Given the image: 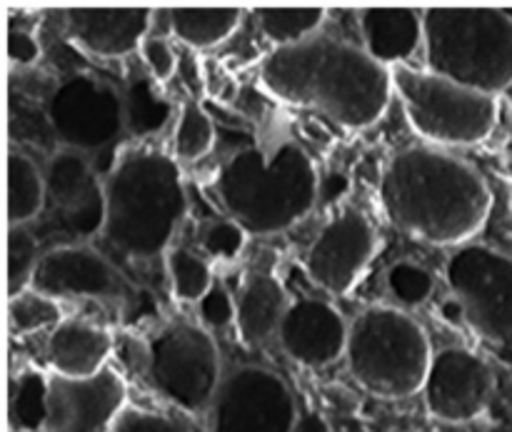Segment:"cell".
Instances as JSON below:
<instances>
[{
  "label": "cell",
  "instance_id": "cell-1",
  "mask_svg": "<svg viewBox=\"0 0 512 432\" xmlns=\"http://www.w3.org/2000/svg\"><path fill=\"white\" fill-rule=\"evenodd\" d=\"M378 198L400 233L455 250L485 228L493 208L483 175L435 145H410L395 153L380 173Z\"/></svg>",
  "mask_w": 512,
  "mask_h": 432
},
{
  "label": "cell",
  "instance_id": "cell-2",
  "mask_svg": "<svg viewBox=\"0 0 512 432\" xmlns=\"http://www.w3.org/2000/svg\"><path fill=\"white\" fill-rule=\"evenodd\" d=\"M258 80L280 103L313 110L348 130L378 123L395 93L393 70L328 33L270 50L260 60Z\"/></svg>",
  "mask_w": 512,
  "mask_h": 432
},
{
  "label": "cell",
  "instance_id": "cell-3",
  "mask_svg": "<svg viewBox=\"0 0 512 432\" xmlns=\"http://www.w3.org/2000/svg\"><path fill=\"white\" fill-rule=\"evenodd\" d=\"M103 245L125 260L165 258L188 215V190L173 153L138 140L113 155L103 175Z\"/></svg>",
  "mask_w": 512,
  "mask_h": 432
},
{
  "label": "cell",
  "instance_id": "cell-4",
  "mask_svg": "<svg viewBox=\"0 0 512 432\" xmlns=\"http://www.w3.org/2000/svg\"><path fill=\"white\" fill-rule=\"evenodd\" d=\"M318 168L298 143L275 150L240 148L220 165L213 193L225 218L248 235H275L298 225L318 200Z\"/></svg>",
  "mask_w": 512,
  "mask_h": 432
},
{
  "label": "cell",
  "instance_id": "cell-5",
  "mask_svg": "<svg viewBox=\"0 0 512 432\" xmlns=\"http://www.w3.org/2000/svg\"><path fill=\"white\" fill-rule=\"evenodd\" d=\"M425 70L478 93L512 85V15L503 8L423 10Z\"/></svg>",
  "mask_w": 512,
  "mask_h": 432
},
{
  "label": "cell",
  "instance_id": "cell-6",
  "mask_svg": "<svg viewBox=\"0 0 512 432\" xmlns=\"http://www.w3.org/2000/svg\"><path fill=\"white\" fill-rule=\"evenodd\" d=\"M433 355L423 325L403 308L370 305L350 323L345 363L355 383L375 398L423 393Z\"/></svg>",
  "mask_w": 512,
  "mask_h": 432
},
{
  "label": "cell",
  "instance_id": "cell-7",
  "mask_svg": "<svg viewBox=\"0 0 512 432\" xmlns=\"http://www.w3.org/2000/svg\"><path fill=\"white\" fill-rule=\"evenodd\" d=\"M393 88L410 128L435 148H473L498 125V98L448 78L398 65Z\"/></svg>",
  "mask_w": 512,
  "mask_h": 432
},
{
  "label": "cell",
  "instance_id": "cell-8",
  "mask_svg": "<svg viewBox=\"0 0 512 432\" xmlns=\"http://www.w3.org/2000/svg\"><path fill=\"white\" fill-rule=\"evenodd\" d=\"M450 300L445 313L463 323L503 360L512 363V255L468 243L445 265Z\"/></svg>",
  "mask_w": 512,
  "mask_h": 432
},
{
  "label": "cell",
  "instance_id": "cell-9",
  "mask_svg": "<svg viewBox=\"0 0 512 432\" xmlns=\"http://www.w3.org/2000/svg\"><path fill=\"white\" fill-rule=\"evenodd\" d=\"M145 370L150 385L185 413H208L225 378L215 338L193 320H170L150 338Z\"/></svg>",
  "mask_w": 512,
  "mask_h": 432
},
{
  "label": "cell",
  "instance_id": "cell-10",
  "mask_svg": "<svg viewBox=\"0 0 512 432\" xmlns=\"http://www.w3.org/2000/svg\"><path fill=\"white\" fill-rule=\"evenodd\" d=\"M48 125L60 148L98 158L105 150L118 153L125 125V98L115 85L95 75L75 73L60 80L45 105Z\"/></svg>",
  "mask_w": 512,
  "mask_h": 432
},
{
  "label": "cell",
  "instance_id": "cell-11",
  "mask_svg": "<svg viewBox=\"0 0 512 432\" xmlns=\"http://www.w3.org/2000/svg\"><path fill=\"white\" fill-rule=\"evenodd\" d=\"M300 410L288 383L263 365L230 370L208 410V432H290Z\"/></svg>",
  "mask_w": 512,
  "mask_h": 432
},
{
  "label": "cell",
  "instance_id": "cell-12",
  "mask_svg": "<svg viewBox=\"0 0 512 432\" xmlns=\"http://www.w3.org/2000/svg\"><path fill=\"white\" fill-rule=\"evenodd\" d=\"M43 170L50 225L68 235L70 245L100 238L105 228V185L95 160L78 150L58 148Z\"/></svg>",
  "mask_w": 512,
  "mask_h": 432
},
{
  "label": "cell",
  "instance_id": "cell-13",
  "mask_svg": "<svg viewBox=\"0 0 512 432\" xmlns=\"http://www.w3.org/2000/svg\"><path fill=\"white\" fill-rule=\"evenodd\" d=\"M378 253V230L358 205H343L305 253V273L330 295H348Z\"/></svg>",
  "mask_w": 512,
  "mask_h": 432
},
{
  "label": "cell",
  "instance_id": "cell-14",
  "mask_svg": "<svg viewBox=\"0 0 512 432\" xmlns=\"http://www.w3.org/2000/svg\"><path fill=\"white\" fill-rule=\"evenodd\" d=\"M495 395V370L488 360L460 345L438 350L423 385V400L435 420L463 425L480 418Z\"/></svg>",
  "mask_w": 512,
  "mask_h": 432
},
{
  "label": "cell",
  "instance_id": "cell-15",
  "mask_svg": "<svg viewBox=\"0 0 512 432\" xmlns=\"http://www.w3.org/2000/svg\"><path fill=\"white\" fill-rule=\"evenodd\" d=\"M33 290L50 298H90L130 303L135 288L115 268L113 260L90 245H53L43 250L33 278Z\"/></svg>",
  "mask_w": 512,
  "mask_h": 432
},
{
  "label": "cell",
  "instance_id": "cell-16",
  "mask_svg": "<svg viewBox=\"0 0 512 432\" xmlns=\"http://www.w3.org/2000/svg\"><path fill=\"white\" fill-rule=\"evenodd\" d=\"M125 383L113 368L90 378L48 375L40 432H110L125 410Z\"/></svg>",
  "mask_w": 512,
  "mask_h": 432
},
{
  "label": "cell",
  "instance_id": "cell-17",
  "mask_svg": "<svg viewBox=\"0 0 512 432\" xmlns=\"http://www.w3.org/2000/svg\"><path fill=\"white\" fill-rule=\"evenodd\" d=\"M350 323L338 308L320 298H298L290 303L278 340L285 353L308 368H328L345 358Z\"/></svg>",
  "mask_w": 512,
  "mask_h": 432
},
{
  "label": "cell",
  "instance_id": "cell-18",
  "mask_svg": "<svg viewBox=\"0 0 512 432\" xmlns=\"http://www.w3.org/2000/svg\"><path fill=\"white\" fill-rule=\"evenodd\" d=\"M155 10L148 8H68L65 35L75 48L93 58L115 60L140 50L153 28Z\"/></svg>",
  "mask_w": 512,
  "mask_h": 432
},
{
  "label": "cell",
  "instance_id": "cell-19",
  "mask_svg": "<svg viewBox=\"0 0 512 432\" xmlns=\"http://www.w3.org/2000/svg\"><path fill=\"white\" fill-rule=\"evenodd\" d=\"M365 53L385 68L405 65L425 45L423 10L365 8L358 13Z\"/></svg>",
  "mask_w": 512,
  "mask_h": 432
},
{
  "label": "cell",
  "instance_id": "cell-20",
  "mask_svg": "<svg viewBox=\"0 0 512 432\" xmlns=\"http://www.w3.org/2000/svg\"><path fill=\"white\" fill-rule=\"evenodd\" d=\"M113 353V335L103 325L80 318H68L50 333L45 355L55 375L63 378H90L108 368Z\"/></svg>",
  "mask_w": 512,
  "mask_h": 432
},
{
  "label": "cell",
  "instance_id": "cell-21",
  "mask_svg": "<svg viewBox=\"0 0 512 432\" xmlns=\"http://www.w3.org/2000/svg\"><path fill=\"white\" fill-rule=\"evenodd\" d=\"M235 300V328L248 345H263L278 338L293 300L285 293L283 283L270 270H253L240 283Z\"/></svg>",
  "mask_w": 512,
  "mask_h": 432
},
{
  "label": "cell",
  "instance_id": "cell-22",
  "mask_svg": "<svg viewBox=\"0 0 512 432\" xmlns=\"http://www.w3.org/2000/svg\"><path fill=\"white\" fill-rule=\"evenodd\" d=\"M48 205L45 170L23 148H8V228H28Z\"/></svg>",
  "mask_w": 512,
  "mask_h": 432
},
{
  "label": "cell",
  "instance_id": "cell-23",
  "mask_svg": "<svg viewBox=\"0 0 512 432\" xmlns=\"http://www.w3.org/2000/svg\"><path fill=\"white\" fill-rule=\"evenodd\" d=\"M168 30L188 48L208 50L225 43L238 30L243 10L238 8H170Z\"/></svg>",
  "mask_w": 512,
  "mask_h": 432
},
{
  "label": "cell",
  "instance_id": "cell-24",
  "mask_svg": "<svg viewBox=\"0 0 512 432\" xmlns=\"http://www.w3.org/2000/svg\"><path fill=\"white\" fill-rule=\"evenodd\" d=\"M125 98V125L130 138L153 140L173 118V105L165 98L160 83L153 78H135L123 90Z\"/></svg>",
  "mask_w": 512,
  "mask_h": 432
},
{
  "label": "cell",
  "instance_id": "cell-25",
  "mask_svg": "<svg viewBox=\"0 0 512 432\" xmlns=\"http://www.w3.org/2000/svg\"><path fill=\"white\" fill-rule=\"evenodd\" d=\"M165 273H168L170 290L180 303H203L208 298L213 283V265L198 250L173 245L163 258Z\"/></svg>",
  "mask_w": 512,
  "mask_h": 432
},
{
  "label": "cell",
  "instance_id": "cell-26",
  "mask_svg": "<svg viewBox=\"0 0 512 432\" xmlns=\"http://www.w3.org/2000/svg\"><path fill=\"white\" fill-rule=\"evenodd\" d=\"M258 28L268 43L275 48L298 45L313 35L323 33V23L328 18L325 8H263L255 13Z\"/></svg>",
  "mask_w": 512,
  "mask_h": 432
},
{
  "label": "cell",
  "instance_id": "cell-27",
  "mask_svg": "<svg viewBox=\"0 0 512 432\" xmlns=\"http://www.w3.org/2000/svg\"><path fill=\"white\" fill-rule=\"evenodd\" d=\"M215 145V123L203 105L188 103L180 108V115L175 118L173 130V150L178 163H195L205 158Z\"/></svg>",
  "mask_w": 512,
  "mask_h": 432
},
{
  "label": "cell",
  "instance_id": "cell-28",
  "mask_svg": "<svg viewBox=\"0 0 512 432\" xmlns=\"http://www.w3.org/2000/svg\"><path fill=\"white\" fill-rule=\"evenodd\" d=\"M63 320V308H60L58 300L33 288L25 290L18 298L8 300V325L13 335H33L40 330L53 333Z\"/></svg>",
  "mask_w": 512,
  "mask_h": 432
},
{
  "label": "cell",
  "instance_id": "cell-29",
  "mask_svg": "<svg viewBox=\"0 0 512 432\" xmlns=\"http://www.w3.org/2000/svg\"><path fill=\"white\" fill-rule=\"evenodd\" d=\"M43 248L30 228H8V300L33 288Z\"/></svg>",
  "mask_w": 512,
  "mask_h": 432
},
{
  "label": "cell",
  "instance_id": "cell-30",
  "mask_svg": "<svg viewBox=\"0 0 512 432\" xmlns=\"http://www.w3.org/2000/svg\"><path fill=\"white\" fill-rule=\"evenodd\" d=\"M48 375L23 373L10 390V428L20 432H40L45 418Z\"/></svg>",
  "mask_w": 512,
  "mask_h": 432
},
{
  "label": "cell",
  "instance_id": "cell-31",
  "mask_svg": "<svg viewBox=\"0 0 512 432\" xmlns=\"http://www.w3.org/2000/svg\"><path fill=\"white\" fill-rule=\"evenodd\" d=\"M385 285H388L395 303L415 308V305L428 303L435 290V278L423 265L403 260V263L390 265L388 273H385Z\"/></svg>",
  "mask_w": 512,
  "mask_h": 432
},
{
  "label": "cell",
  "instance_id": "cell-32",
  "mask_svg": "<svg viewBox=\"0 0 512 432\" xmlns=\"http://www.w3.org/2000/svg\"><path fill=\"white\" fill-rule=\"evenodd\" d=\"M248 243V230L240 228L230 218H213L205 220L198 228V245L205 255L215 260H235L243 253Z\"/></svg>",
  "mask_w": 512,
  "mask_h": 432
},
{
  "label": "cell",
  "instance_id": "cell-33",
  "mask_svg": "<svg viewBox=\"0 0 512 432\" xmlns=\"http://www.w3.org/2000/svg\"><path fill=\"white\" fill-rule=\"evenodd\" d=\"M140 55H143L145 68L155 83H168L178 70V53L163 35H148L140 45Z\"/></svg>",
  "mask_w": 512,
  "mask_h": 432
},
{
  "label": "cell",
  "instance_id": "cell-34",
  "mask_svg": "<svg viewBox=\"0 0 512 432\" xmlns=\"http://www.w3.org/2000/svg\"><path fill=\"white\" fill-rule=\"evenodd\" d=\"M110 432H188V428L165 415L125 408Z\"/></svg>",
  "mask_w": 512,
  "mask_h": 432
},
{
  "label": "cell",
  "instance_id": "cell-35",
  "mask_svg": "<svg viewBox=\"0 0 512 432\" xmlns=\"http://www.w3.org/2000/svg\"><path fill=\"white\" fill-rule=\"evenodd\" d=\"M200 320L205 328H223V325H235V300L225 288L215 285L208 298L200 303Z\"/></svg>",
  "mask_w": 512,
  "mask_h": 432
},
{
  "label": "cell",
  "instance_id": "cell-36",
  "mask_svg": "<svg viewBox=\"0 0 512 432\" xmlns=\"http://www.w3.org/2000/svg\"><path fill=\"white\" fill-rule=\"evenodd\" d=\"M40 43L28 28H15L10 25L8 30V63L13 68H33L40 60Z\"/></svg>",
  "mask_w": 512,
  "mask_h": 432
},
{
  "label": "cell",
  "instance_id": "cell-37",
  "mask_svg": "<svg viewBox=\"0 0 512 432\" xmlns=\"http://www.w3.org/2000/svg\"><path fill=\"white\" fill-rule=\"evenodd\" d=\"M290 432H333V430H330L328 420H325L323 415L313 413V410H303Z\"/></svg>",
  "mask_w": 512,
  "mask_h": 432
},
{
  "label": "cell",
  "instance_id": "cell-38",
  "mask_svg": "<svg viewBox=\"0 0 512 432\" xmlns=\"http://www.w3.org/2000/svg\"><path fill=\"white\" fill-rule=\"evenodd\" d=\"M485 432H512V425H503V423H500V425H490V428L485 430Z\"/></svg>",
  "mask_w": 512,
  "mask_h": 432
},
{
  "label": "cell",
  "instance_id": "cell-39",
  "mask_svg": "<svg viewBox=\"0 0 512 432\" xmlns=\"http://www.w3.org/2000/svg\"><path fill=\"white\" fill-rule=\"evenodd\" d=\"M510 208H512V200H510Z\"/></svg>",
  "mask_w": 512,
  "mask_h": 432
}]
</instances>
